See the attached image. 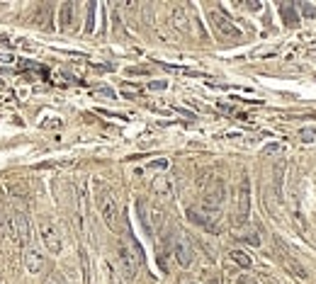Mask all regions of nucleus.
<instances>
[{
	"instance_id": "nucleus-35",
	"label": "nucleus",
	"mask_w": 316,
	"mask_h": 284,
	"mask_svg": "<svg viewBox=\"0 0 316 284\" xmlns=\"http://www.w3.org/2000/svg\"><path fill=\"white\" fill-rule=\"evenodd\" d=\"M205 284H219V279H217V277H212V279H207Z\"/></svg>"
},
{
	"instance_id": "nucleus-37",
	"label": "nucleus",
	"mask_w": 316,
	"mask_h": 284,
	"mask_svg": "<svg viewBox=\"0 0 316 284\" xmlns=\"http://www.w3.org/2000/svg\"><path fill=\"white\" fill-rule=\"evenodd\" d=\"M0 284H3V277H0Z\"/></svg>"
},
{
	"instance_id": "nucleus-16",
	"label": "nucleus",
	"mask_w": 316,
	"mask_h": 284,
	"mask_svg": "<svg viewBox=\"0 0 316 284\" xmlns=\"http://www.w3.org/2000/svg\"><path fill=\"white\" fill-rule=\"evenodd\" d=\"M73 13H76L73 3H64L61 5V29H69L73 25Z\"/></svg>"
},
{
	"instance_id": "nucleus-2",
	"label": "nucleus",
	"mask_w": 316,
	"mask_h": 284,
	"mask_svg": "<svg viewBox=\"0 0 316 284\" xmlns=\"http://www.w3.org/2000/svg\"><path fill=\"white\" fill-rule=\"evenodd\" d=\"M250 214V180L243 173L238 180V189H236V214H234V224L236 226H243L248 221Z\"/></svg>"
},
{
	"instance_id": "nucleus-28",
	"label": "nucleus",
	"mask_w": 316,
	"mask_h": 284,
	"mask_svg": "<svg viewBox=\"0 0 316 284\" xmlns=\"http://www.w3.org/2000/svg\"><path fill=\"white\" fill-rule=\"evenodd\" d=\"M302 141H314V136H316V129H304L302 134Z\"/></svg>"
},
{
	"instance_id": "nucleus-8",
	"label": "nucleus",
	"mask_w": 316,
	"mask_h": 284,
	"mask_svg": "<svg viewBox=\"0 0 316 284\" xmlns=\"http://www.w3.org/2000/svg\"><path fill=\"white\" fill-rule=\"evenodd\" d=\"M209 20H212V25L217 27L221 37H229V39H241V29L236 27L234 22L226 17V15L221 13V10H212L209 13Z\"/></svg>"
},
{
	"instance_id": "nucleus-21",
	"label": "nucleus",
	"mask_w": 316,
	"mask_h": 284,
	"mask_svg": "<svg viewBox=\"0 0 316 284\" xmlns=\"http://www.w3.org/2000/svg\"><path fill=\"white\" fill-rule=\"evenodd\" d=\"M161 66H163L165 70H170V73H185V76H197L195 70H190V68H182V66H170V63H161Z\"/></svg>"
},
{
	"instance_id": "nucleus-38",
	"label": "nucleus",
	"mask_w": 316,
	"mask_h": 284,
	"mask_svg": "<svg viewBox=\"0 0 316 284\" xmlns=\"http://www.w3.org/2000/svg\"><path fill=\"white\" fill-rule=\"evenodd\" d=\"M190 284H195V282H190Z\"/></svg>"
},
{
	"instance_id": "nucleus-25",
	"label": "nucleus",
	"mask_w": 316,
	"mask_h": 284,
	"mask_svg": "<svg viewBox=\"0 0 316 284\" xmlns=\"http://www.w3.org/2000/svg\"><path fill=\"white\" fill-rule=\"evenodd\" d=\"M241 241H246V243H250V245H261V236L248 233V236H241Z\"/></svg>"
},
{
	"instance_id": "nucleus-10",
	"label": "nucleus",
	"mask_w": 316,
	"mask_h": 284,
	"mask_svg": "<svg viewBox=\"0 0 316 284\" xmlns=\"http://www.w3.org/2000/svg\"><path fill=\"white\" fill-rule=\"evenodd\" d=\"M170 22H173V27L178 29V32H187V29H190L187 13H185V8H180V5H175V8L170 10Z\"/></svg>"
},
{
	"instance_id": "nucleus-23",
	"label": "nucleus",
	"mask_w": 316,
	"mask_h": 284,
	"mask_svg": "<svg viewBox=\"0 0 316 284\" xmlns=\"http://www.w3.org/2000/svg\"><path fill=\"white\" fill-rule=\"evenodd\" d=\"M299 8H302L304 17H314V15H316V5H311V3H302Z\"/></svg>"
},
{
	"instance_id": "nucleus-11",
	"label": "nucleus",
	"mask_w": 316,
	"mask_h": 284,
	"mask_svg": "<svg viewBox=\"0 0 316 284\" xmlns=\"http://www.w3.org/2000/svg\"><path fill=\"white\" fill-rule=\"evenodd\" d=\"M151 187H153V192H156L158 197H170V194H173V182H170V177L168 175L153 177Z\"/></svg>"
},
{
	"instance_id": "nucleus-32",
	"label": "nucleus",
	"mask_w": 316,
	"mask_h": 284,
	"mask_svg": "<svg viewBox=\"0 0 316 284\" xmlns=\"http://www.w3.org/2000/svg\"><path fill=\"white\" fill-rule=\"evenodd\" d=\"M13 58H15L13 54H0V61H3V63H13Z\"/></svg>"
},
{
	"instance_id": "nucleus-1",
	"label": "nucleus",
	"mask_w": 316,
	"mask_h": 284,
	"mask_svg": "<svg viewBox=\"0 0 316 284\" xmlns=\"http://www.w3.org/2000/svg\"><path fill=\"white\" fill-rule=\"evenodd\" d=\"M95 202H97V209H100V217L105 221L107 229H117V217H119V209H117V202L112 197V192L107 187H100L95 194Z\"/></svg>"
},
{
	"instance_id": "nucleus-36",
	"label": "nucleus",
	"mask_w": 316,
	"mask_h": 284,
	"mask_svg": "<svg viewBox=\"0 0 316 284\" xmlns=\"http://www.w3.org/2000/svg\"><path fill=\"white\" fill-rule=\"evenodd\" d=\"M44 284H58V282H56V277H49V279H46Z\"/></svg>"
},
{
	"instance_id": "nucleus-3",
	"label": "nucleus",
	"mask_w": 316,
	"mask_h": 284,
	"mask_svg": "<svg viewBox=\"0 0 316 284\" xmlns=\"http://www.w3.org/2000/svg\"><path fill=\"white\" fill-rule=\"evenodd\" d=\"M226 202V187L219 177H214L209 182V187L205 189V197H202V209L207 211H221V206Z\"/></svg>"
},
{
	"instance_id": "nucleus-19",
	"label": "nucleus",
	"mask_w": 316,
	"mask_h": 284,
	"mask_svg": "<svg viewBox=\"0 0 316 284\" xmlns=\"http://www.w3.org/2000/svg\"><path fill=\"white\" fill-rule=\"evenodd\" d=\"M81 272H83V282L90 284V260H88V250L81 248Z\"/></svg>"
},
{
	"instance_id": "nucleus-13",
	"label": "nucleus",
	"mask_w": 316,
	"mask_h": 284,
	"mask_svg": "<svg viewBox=\"0 0 316 284\" xmlns=\"http://www.w3.org/2000/svg\"><path fill=\"white\" fill-rule=\"evenodd\" d=\"M280 13H282V20H285L287 27H297V25H299V17L294 13V3H282V5H280Z\"/></svg>"
},
{
	"instance_id": "nucleus-6",
	"label": "nucleus",
	"mask_w": 316,
	"mask_h": 284,
	"mask_svg": "<svg viewBox=\"0 0 316 284\" xmlns=\"http://www.w3.org/2000/svg\"><path fill=\"white\" fill-rule=\"evenodd\" d=\"M13 219H15V231H17V243L22 248H27V243H32V226H29V217L25 211V206H15Z\"/></svg>"
},
{
	"instance_id": "nucleus-31",
	"label": "nucleus",
	"mask_w": 316,
	"mask_h": 284,
	"mask_svg": "<svg viewBox=\"0 0 316 284\" xmlns=\"http://www.w3.org/2000/svg\"><path fill=\"white\" fill-rule=\"evenodd\" d=\"M280 149H282L280 144H268V146H265V153H277Z\"/></svg>"
},
{
	"instance_id": "nucleus-26",
	"label": "nucleus",
	"mask_w": 316,
	"mask_h": 284,
	"mask_svg": "<svg viewBox=\"0 0 316 284\" xmlns=\"http://www.w3.org/2000/svg\"><path fill=\"white\" fill-rule=\"evenodd\" d=\"M41 126H44V129H58V126H61V119H44Z\"/></svg>"
},
{
	"instance_id": "nucleus-33",
	"label": "nucleus",
	"mask_w": 316,
	"mask_h": 284,
	"mask_svg": "<svg viewBox=\"0 0 316 284\" xmlns=\"http://www.w3.org/2000/svg\"><path fill=\"white\" fill-rule=\"evenodd\" d=\"M306 58H311V61H316V49H309V51H306Z\"/></svg>"
},
{
	"instance_id": "nucleus-14",
	"label": "nucleus",
	"mask_w": 316,
	"mask_h": 284,
	"mask_svg": "<svg viewBox=\"0 0 316 284\" xmlns=\"http://www.w3.org/2000/svg\"><path fill=\"white\" fill-rule=\"evenodd\" d=\"M282 177H285V163H277L275 170H273V185H275L277 202H282Z\"/></svg>"
},
{
	"instance_id": "nucleus-30",
	"label": "nucleus",
	"mask_w": 316,
	"mask_h": 284,
	"mask_svg": "<svg viewBox=\"0 0 316 284\" xmlns=\"http://www.w3.org/2000/svg\"><path fill=\"white\" fill-rule=\"evenodd\" d=\"M95 93H100V95H107V97H112V100H114V90H112V88H97Z\"/></svg>"
},
{
	"instance_id": "nucleus-27",
	"label": "nucleus",
	"mask_w": 316,
	"mask_h": 284,
	"mask_svg": "<svg viewBox=\"0 0 316 284\" xmlns=\"http://www.w3.org/2000/svg\"><path fill=\"white\" fill-rule=\"evenodd\" d=\"M168 88V83L165 81H153V83H149V90H165Z\"/></svg>"
},
{
	"instance_id": "nucleus-9",
	"label": "nucleus",
	"mask_w": 316,
	"mask_h": 284,
	"mask_svg": "<svg viewBox=\"0 0 316 284\" xmlns=\"http://www.w3.org/2000/svg\"><path fill=\"white\" fill-rule=\"evenodd\" d=\"M41 267H44V255H41V250L27 248V250H25V270H27L29 274H39Z\"/></svg>"
},
{
	"instance_id": "nucleus-5",
	"label": "nucleus",
	"mask_w": 316,
	"mask_h": 284,
	"mask_svg": "<svg viewBox=\"0 0 316 284\" xmlns=\"http://www.w3.org/2000/svg\"><path fill=\"white\" fill-rule=\"evenodd\" d=\"M39 233H41V241H44V245H46V250H49V253L58 255V253L64 250V241H61V233H58V229L54 226V221L41 219Z\"/></svg>"
},
{
	"instance_id": "nucleus-12",
	"label": "nucleus",
	"mask_w": 316,
	"mask_h": 284,
	"mask_svg": "<svg viewBox=\"0 0 316 284\" xmlns=\"http://www.w3.org/2000/svg\"><path fill=\"white\" fill-rule=\"evenodd\" d=\"M285 270H287L292 277H297V279H306V277H309L306 267H304L299 260H294L292 255H285Z\"/></svg>"
},
{
	"instance_id": "nucleus-29",
	"label": "nucleus",
	"mask_w": 316,
	"mask_h": 284,
	"mask_svg": "<svg viewBox=\"0 0 316 284\" xmlns=\"http://www.w3.org/2000/svg\"><path fill=\"white\" fill-rule=\"evenodd\" d=\"M5 229H8V224H5V214H3V209H0V238L5 236Z\"/></svg>"
},
{
	"instance_id": "nucleus-4",
	"label": "nucleus",
	"mask_w": 316,
	"mask_h": 284,
	"mask_svg": "<svg viewBox=\"0 0 316 284\" xmlns=\"http://www.w3.org/2000/svg\"><path fill=\"white\" fill-rule=\"evenodd\" d=\"M117 257H119V267H122V277L134 282L137 279V272L141 267V262L137 260V255L132 253V248L124 243H117Z\"/></svg>"
},
{
	"instance_id": "nucleus-39",
	"label": "nucleus",
	"mask_w": 316,
	"mask_h": 284,
	"mask_svg": "<svg viewBox=\"0 0 316 284\" xmlns=\"http://www.w3.org/2000/svg\"><path fill=\"white\" fill-rule=\"evenodd\" d=\"M256 284H258V282H256Z\"/></svg>"
},
{
	"instance_id": "nucleus-34",
	"label": "nucleus",
	"mask_w": 316,
	"mask_h": 284,
	"mask_svg": "<svg viewBox=\"0 0 316 284\" xmlns=\"http://www.w3.org/2000/svg\"><path fill=\"white\" fill-rule=\"evenodd\" d=\"M248 10H261V3H248Z\"/></svg>"
},
{
	"instance_id": "nucleus-17",
	"label": "nucleus",
	"mask_w": 316,
	"mask_h": 284,
	"mask_svg": "<svg viewBox=\"0 0 316 284\" xmlns=\"http://www.w3.org/2000/svg\"><path fill=\"white\" fill-rule=\"evenodd\" d=\"M137 211H139V219H141V224H144L146 233L151 236L153 226H151V221H149V211H146V204H144V199H139V202H137Z\"/></svg>"
},
{
	"instance_id": "nucleus-24",
	"label": "nucleus",
	"mask_w": 316,
	"mask_h": 284,
	"mask_svg": "<svg viewBox=\"0 0 316 284\" xmlns=\"http://www.w3.org/2000/svg\"><path fill=\"white\" fill-rule=\"evenodd\" d=\"M127 73H129V76H149L151 70H149V68L137 66V68H127Z\"/></svg>"
},
{
	"instance_id": "nucleus-15",
	"label": "nucleus",
	"mask_w": 316,
	"mask_h": 284,
	"mask_svg": "<svg viewBox=\"0 0 316 284\" xmlns=\"http://www.w3.org/2000/svg\"><path fill=\"white\" fill-rule=\"evenodd\" d=\"M229 257L234 260L238 267H243V270H250V267H253V257L248 255V253H243V250H238V248H236V250H231V253H229Z\"/></svg>"
},
{
	"instance_id": "nucleus-22",
	"label": "nucleus",
	"mask_w": 316,
	"mask_h": 284,
	"mask_svg": "<svg viewBox=\"0 0 316 284\" xmlns=\"http://www.w3.org/2000/svg\"><path fill=\"white\" fill-rule=\"evenodd\" d=\"M146 168H149V170H165V168H168V161H165V158H158V161H151Z\"/></svg>"
},
{
	"instance_id": "nucleus-18",
	"label": "nucleus",
	"mask_w": 316,
	"mask_h": 284,
	"mask_svg": "<svg viewBox=\"0 0 316 284\" xmlns=\"http://www.w3.org/2000/svg\"><path fill=\"white\" fill-rule=\"evenodd\" d=\"M102 267H105V274H107V282L110 284H122V277H119V270L112 265L110 260H105L102 262Z\"/></svg>"
},
{
	"instance_id": "nucleus-7",
	"label": "nucleus",
	"mask_w": 316,
	"mask_h": 284,
	"mask_svg": "<svg viewBox=\"0 0 316 284\" xmlns=\"http://www.w3.org/2000/svg\"><path fill=\"white\" fill-rule=\"evenodd\" d=\"M173 255L178 260L180 267H190L195 260V250H193V243H190V238L187 236H182L178 233L175 238H173Z\"/></svg>"
},
{
	"instance_id": "nucleus-20",
	"label": "nucleus",
	"mask_w": 316,
	"mask_h": 284,
	"mask_svg": "<svg viewBox=\"0 0 316 284\" xmlns=\"http://www.w3.org/2000/svg\"><path fill=\"white\" fill-rule=\"evenodd\" d=\"M95 27V3H88V22H85V32H93Z\"/></svg>"
}]
</instances>
